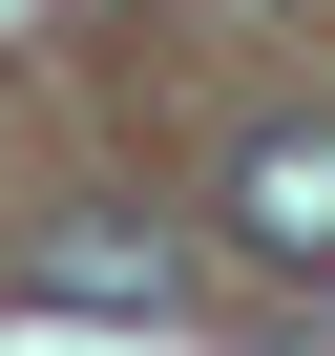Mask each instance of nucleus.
<instances>
[{
	"instance_id": "nucleus-1",
	"label": "nucleus",
	"mask_w": 335,
	"mask_h": 356,
	"mask_svg": "<svg viewBox=\"0 0 335 356\" xmlns=\"http://www.w3.org/2000/svg\"><path fill=\"white\" fill-rule=\"evenodd\" d=\"M22 293H63V314H168V293H189V252L126 231V210H63V231L22 252Z\"/></svg>"
},
{
	"instance_id": "nucleus-2",
	"label": "nucleus",
	"mask_w": 335,
	"mask_h": 356,
	"mask_svg": "<svg viewBox=\"0 0 335 356\" xmlns=\"http://www.w3.org/2000/svg\"><path fill=\"white\" fill-rule=\"evenodd\" d=\"M231 231H252V252H293V273H335V126H252Z\"/></svg>"
},
{
	"instance_id": "nucleus-3",
	"label": "nucleus",
	"mask_w": 335,
	"mask_h": 356,
	"mask_svg": "<svg viewBox=\"0 0 335 356\" xmlns=\"http://www.w3.org/2000/svg\"><path fill=\"white\" fill-rule=\"evenodd\" d=\"M272 356H335V335H272Z\"/></svg>"
}]
</instances>
